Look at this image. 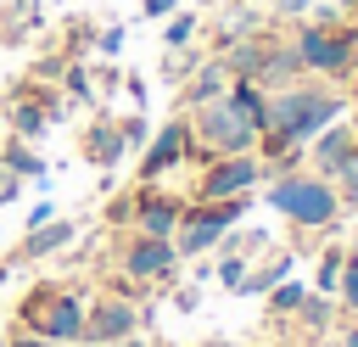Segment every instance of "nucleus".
I'll use <instances>...</instances> for the list:
<instances>
[{
  "instance_id": "nucleus-36",
  "label": "nucleus",
  "mask_w": 358,
  "mask_h": 347,
  "mask_svg": "<svg viewBox=\"0 0 358 347\" xmlns=\"http://www.w3.org/2000/svg\"><path fill=\"white\" fill-rule=\"evenodd\" d=\"M6 347H62V341H45V336H28V330H11Z\"/></svg>"
},
{
  "instance_id": "nucleus-13",
  "label": "nucleus",
  "mask_w": 358,
  "mask_h": 347,
  "mask_svg": "<svg viewBox=\"0 0 358 347\" xmlns=\"http://www.w3.org/2000/svg\"><path fill=\"white\" fill-rule=\"evenodd\" d=\"M296 78H308V67H302V56H296V39L280 34V28H268V50H263V67H257L252 84H263V90L274 95V90H285V84H296Z\"/></svg>"
},
{
  "instance_id": "nucleus-17",
  "label": "nucleus",
  "mask_w": 358,
  "mask_h": 347,
  "mask_svg": "<svg viewBox=\"0 0 358 347\" xmlns=\"http://www.w3.org/2000/svg\"><path fill=\"white\" fill-rule=\"evenodd\" d=\"M39 0H6V17H0V45L6 50H17L28 34H39Z\"/></svg>"
},
{
  "instance_id": "nucleus-6",
  "label": "nucleus",
  "mask_w": 358,
  "mask_h": 347,
  "mask_svg": "<svg viewBox=\"0 0 358 347\" xmlns=\"http://www.w3.org/2000/svg\"><path fill=\"white\" fill-rule=\"evenodd\" d=\"M179 246H173V235H140V229H129V235H117V246H112V269H117V280H134V285H168L173 274H179Z\"/></svg>"
},
{
  "instance_id": "nucleus-12",
  "label": "nucleus",
  "mask_w": 358,
  "mask_h": 347,
  "mask_svg": "<svg viewBox=\"0 0 358 347\" xmlns=\"http://www.w3.org/2000/svg\"><path fill=\"white\" fill-rule=\"evenodd\" d=\"M73 241H78V218H62V213H56L50 224H39V229H22V241H17V246H11L6 257H11L17 269H22V263H45V257L67 252Z\"/></svg>"
},
{
  "instance_id": "nucleus-19",
  "label": "nucleus",
  "mask_w": 358,
  "mask_h": 347,
  "mask_svg": "<svg viewBox=\"0 0 358 347\" xmlns=\"http://www.w3.org/2000/svg\"><path fill=\"white\" fill-rule=\"evenodd\" d=\"M201 62H207V50H201V39H196V45H179V50H162V73H157V78L179 90V84H185V78H190V73H196Z\"/></svg>"
},
{
  "instance_id": "nucleus-18",
  "label": "nucleus",
  "mask_w": 358,
  "mask_h": 347,
  "mask_svg": "<svg viewBox=\"0 0 358 347\" xmlns=\"http://www.w3.org/2000/svg\"><path fill=\"white\" fill-rule=\"evenodd\" d=\"M224 95L241 106V118H246L257 134L268 129V90H263V84H252V78H229V90H224Z\"/></svg>"
},
{
  "instance_id": "nucleus-30",
  "label": "nucleus",
  "mask_w": 358,
  "mask_h": 347,
  "mask_svg": "<svg viewBox=\"0 0 358 347\" xmlns=\"http://www.w3.org/2000/svg\"><path fill=\"white\" fill-rule=\"evenodd\" d=\"M123 39H129V28H123V22L95 28V50H101V56H117V50H123Z\"/></svg>"
},
{
  "instance_id": "nucleus-34",
  "label": "nucleus",
  "mask_w": 358,
  "mask_h": 347,
  "mask_svg": "<svg viewBox=\"0 0 358 347\" xmlns=\"http://www.w3.org/2000/svg\"><path fill=\"white\" fill-rule=\"evenodd\" d=\"M179 11V0H140V17L145 22H162V17H173Z\"/></svg>"
},
{
  "instance_id": "nucleus-20",
  "label": "nucleus",
  "mask_w": 358,
  "mask_h": 347,
  "mask_svg": "<svg viewBox=\"0 0 358 347\" xmlns=\"http://www.w3.org/2000/svg\"><path fill=\"white\" fill-rule=\"evenodd\" d=\"M201 39V11L179 6L173 17H162V50H179V45H196Z\"/></svg>"
},
{
  "instance_id": "nucleus-4",
  "label": "nucleus",
  "mask_w": 358,
  "mask_h": 347,
  "mask_svg": "<svg viewBox=\"0 0 358 347\" xmlns=\"http://www.w3.org/2000/svg\"><path fill=\"white\" fill-rule=\"evenodd\" d=\"M185 123H190V162L196 168L213 162V157H229V151H257V129L241 118V106L229 95L190 106Z\"/></svg>"
},
{
  "instance_id": "nucleus-3",
  "label": "nucleus",
  "mask_w": 358,
  "mask_h": 347,
  "mask_svg": "<svg viewBox=\"0 0 358 347\" xmlns=\"http://www.w3.org/2000/svg\"><path fill=\"white\" fill-rule=\"evenodd\" d=\"M296 56H302V67L313 73V78H324V84H341V78H352L358 73V22H319V17H302L296 22Z\"/></svg>"
},
{
  "instance_id": "nucleus-14",
  "label": "nucleus",
  "mask_w": 358,
  "mask_h": 347,
  "mask_svg": "<svg viewBox=\"0 0 358 347\" xmlns=\"http://www.w3.org/2000/svg\"><path fill=\"white\" fill-rule=\"evenodd\" d=\"M291 269H296V252H291V246H268L263 257H252V263H246V280H241V291H235V297H263V291H268V285H280Z\"/></svg>"
},
{
  "instance_id": "nucleus-37",
  "label": "nucleus",
  "mask_w": 358,
  "mask_h": 347,
  "mask_svg": "<svg viewBox=\"0 0 358 347\" xmlns=\"http://www.w3.org/2000/svg\"><path fill=\"white\" fill-rule=\"evenodd\" d=\"M268 6H274V17H302L313 0H268Z\"/></svg>"
},
{
  "instance_id": "nucleus-9",
  "label": "nucleus",
  "mask_w": 358,
  "mask_h": 347,
  "mask_svg": "<svg viewBox=\"0 0 358 347\" xmlns=\"http://www.w3.org/2000/svg\"><path fill=\"white\" fill-rule=\"evenodd\" d=\"M185 162H190V123H185V112H179V118H168V123L145 140L134 179H140V185H157V179H168V174L185 168Z\"/></svg>"
},
{
  "instance_id": "nucleus-42",
  "label": "nucleus",
  "mask_w": 358,
  "mask_h": 347,
  "mask_svg": "<svg viewBox=\"0 0 358 347\" xmlns=\"http://www.w3.org/2000/svg\"><path fill=\"white\" fill-rule=\"evenodd\" d=\"M352 123H358V106H352Z\"/></svg>"
},
{
  "instance_id": "nucleus-5",
  "label": "nucleus",
  "mask_w": 358,
  "mask_h": 347,
  "mask_svg": "<svg viewBox=\"0 0 358 347\" xmlns=\"http://www.w3.org/2000/svg\"><path fill=\"white\" fill-rule=\"evenodd\" d=\"M252 213V196H224V201H185L179 213V229H173V246L179 257H201V252H218V241Z\"/></svg>"
},
{
  "instance_id": "nucleus-24",
  "label": "nucleus",
  "mask_w": 358,
  "mask_h": 347,
  "mask_svg": "<svg viewBox=\"0 0 358 347\" xmlns=\"http://www.w3.org/2000/svg\"><path fill=\"white\" fill-rule=\"evenodd\" d=\"M341 263H347V246H319V263H313V291L336 297V280H341Z\"/></svg>"
},
{
  "instance_id": "nucleus-38",
  "label": "nucleus",
  "mask_w": 358,
  "mask_h": 347,
  "mask_svg": "<svg viewBox=\"0 0 358 347\" xmlns=\"http://www.w3.org/2000/svg\"><path fill=\"white\" fill-rule=\"evenodd\" d=\"M11 274H17V263H11V257H0V291L11 285Z\"/></svg>"
},
{
  "instance_id": "nucleus-2",
  "label": "nucleus",
  "mask_w": 358,
  "mask_h": 347,
  "mask_svg": "<svg viewBox=\"0 0 358 347\" xmlns=\"http://www.w3.org/2000/svg\"><path fill=\"white\" fill-rule=\"evenodd\" d=\"M268 190H263V201L291 224V229H302V235H324V229H336L341 224V196H336V185L324 179V174H313L308 162L302 168H285V174H274V179H263Z\"/></svg>"
},
{
  "instance_id": "nucleus-7",
  "label": "nucleus",
  "mask_w": 358,
  "mask_h": 347,
  "mask_svg": "<svg viewBox=\"0 0 358 347\" xmlns=\"http://www.w3.org/2000/svg\"><path fill=\"white\" fill-rule=\"evenodd\" d=\"M145 319H151V308H140L134 297H123V291H95L90 297V308H84V336H78V347H106V341H123V336H134V330H145Z\"/></svg>"
},
{
  "instance_id": "nucleus-26",
  "label": "nucleus",
  "mask_w": 358,
  "mask_h": 347,
  "mask_svg": "<svg viewBox=\"0 0 358 347\" xmlns=\"http://www.w3.org/2000/svg\"><path fill=\"white\" fill-rule=\"evenodd\" d=\"M90 45H95V28H90L84 17H73V22H67V34H62V56H67V62H78Z\"/></svg>"
},
{
  "instance_id": "nucleus-28",
  "label": "nucleus",
  "mask_w": 358,
  "mask_h": 347,
  "mask_svg": "<svg viewBox=\"0 0 358 347\" xmlns=\"http://www.w3.org/2000/svg\"><path fill=\"white\" fill-rule=\"evenodd\" d=\"M218 252H224V246H218ZM246 263H252V257H241V252H224V257H218V269H213V274H218V285H224V291H241V280H246Z\"/></svg>"
},
{
  "instance_id": "nucleus-23",
  "label": "nucleus",
  "mask_w": 358,
  "mask_h": 347,
  "mask_svg": "<svg viewBox=\"0 0 358 347\" xmlns=\"http://www.w3.org/2000/svg\"><path fill=\"white\" fill-rule=\"evenodd\" d=\"M56 84H62V95H67V101H78V106H95V78H90V67H84V62H67Z\"/></svg>"
},
{
  "instance_id": "nucleus-8",
  "label": "nucleus",
  "mask_w": 358,
  "mask_h": 347,
  "mask_svg": "<svg viewBox=\"0 0 358 347\" xmlns=\"http://www.w3.org/2000/svg\"><path fill=\"white\" fill-rule=\"evenodd\" d=\"M263 185V157L257 151H229L196 168V190L190 201H224V196H252Z\"/></svg>"
},
{
  "instance_id": "nucleus-31",
  "label": "nucleus",
  "mask_w": 358,
  "mask_h": 347,
  "mask_svg": "<svg viewBox=\"0 0 358 347\" xmlns=\"http://www.w3.org/2000/svg\"><path fill=\"white\" fill-rule=\"evenodd\" d=\"M56 213H62V207H56V201H50V196H39V201H34V207H28V213H22V229H39V224H50V218H56Z\"/></svg>"
},
{
  "instance_id": "nucleus-27",
  "label": "nucleus",
  "mask_w": 358,
  "mask_h": 347,
  "mask_svg": "<svg viewBox=\"0 0 358 347\" xmlns=\"http://www.w3.org/2000/svg\"><path fill=\"white\" fill-rule=\"evenodd\" d=\"M117 134H123L129 151H145V140H151V118H145V112H129V118H117Z\"/></svg>"
},
{
  "instance_id": "nucleus-29",
  "label": "nucleus",
  "mask_w": 358,
  "mask_h": 347,
  "mask_svg": "<svg viewBox=\"0 0 358 347\" xmlns=\"http://www.w3.org/2000/svg\"><path fill=\"white\" fill-rule=\"evenodd\" d=\"M101 218H106L112 229H129V224H134V190H123V196H112V201L101 207Z\"/></svg>"
},
{
  "instance_id": "nucleus-16",
  "label": "nucleus",
  "mask_w": 358,
  "mask_h": 347,
  "mask_svg": "<svg viewBox=\"0 0 358 347\" xmlns=\"http://www.w3.org/2000/svg\"><path fill=\"white\" fill-rule=\"evenodd\" d=\"M0 162H6L22 185H50V162L34 151V140H17V134H11V140L0 146Z\"/></svg>"
},
{
  "instance_id": "nucleus-11",
  "label": "nucleus",
  "mask_w": 358,
  "mask_h": 347,
  "mask_svg": "<svg viewBox=\"0 0 358 347\" xmlns=\"http://www.w3.org/2000/svg\"><path fill=\"white\" fill-rule=\"evenodd\" d=\"M78 157H84L90 168H101V174H112V168L129 157V146H123V134H117V118H112V112H95V118L78 129Z\"/></svg>"
},
{
  "instance_id": "nucleus-39",
  "label": "nucleus",
  "mask_w": 358,
  "mask_h": 347,
  "mask_svg": "<svg viewBox=\"0 0 358 347\" xmlns=\"http://www.w3.org/2000/svg\"><path fill=\"white\" fill-rule=\"evenodd\" d=\"M106 347H151V341H145V336L134 330V336H123V341H106Z\"/></svg>"
},
{
  "instance_id": "nucleus-35",
  "label": "nucleus",
  "mask_w": 358,
  "mask_h": 347,
  "mask_svg": "<svg viewBox=\"0 0 358 347\" xmlns=\"http://www.w3.org/2000/svg\"><path fill=\"white\" fill-rule=\"evenodd\" d=\"M17 196H22V179H17V174H11L6 162H0V207H11Z\"/></svg>"
},
{
  "instance_id": "nucleus-15",
  "label": "nucleus",
  "mask_w": 358,
  "mask_h": 347,
  "mask_svg": "<svg viewBox=\"0 0 358 347\" xmlns=\"http://www.w3.org/2000/svg\"><path fill=\"white\" fill-rule=\"evenodd\" d=\"M224 90H229V67L207 50V62H201V67L179 84V112H190V106H201V101H218Z\"/></svg>"
},
{
  "instance_id": "nucleus-33",
  "label": "nucleus",
  "mask_w": 358,
  "mask_h": 347,
  "mask_svg": "<svg viewBox=\"0 0 358 347\" xmlns=\"http://www.w3.org/2000/svg\"><path fill=\"white\" fill-rule=\"evenodd\" d=\"M123 95L134 101V112H145V95H151V84H145V73H123Z\"/></svg>"
},
{
  "instance_id": "nucleus-1",
  "label": "nucleus",
  "mask_w": 358,
  "mask_h": 347,
  "mask_svg": "<svg viewBox=\"0 0 358 347\" xmlns=\"http://www.w3.org/2000/svg\"><path fill=\"white\" fill-rule=\"evenodd\" d=\"M84 308H90V291L78 280H34L22 291V302L11 308V330H28V336H45V341L78 347Z\"/></svg>"
},
{
  "instance_id": "nucleus-43",
  "label": "nucleus",
  "mask_w": 358,
  "mask_h": 347,
  "mask_svg": "<svg viewBox=\"0 0 358 347\" xmlns=\"http://www.w3.org/2000/svg\"><path fill=\"white\" fill-rule=\"evenodd\" d=\"M352 22H358V11H352Z\"/></svg>"
},
{
  "instance_id": "nucleus-25",
  "label": "nucleus",
  "mask_w": 358,
  "mask_h": 347,
  "mask_svg": "<svg viewBox=\"0 0 358 347\" xmlns=\"http://www.w3.org/2000/svg\"><path fill=\"white\" fill-rule=\"evenodd\" d=\"M336 308L358 319V257H352V252H347V263H341V280H336Z\"/></svg>"
},
{
  "instance_id": "nucleus-40",
  "label": "nucleus",
  "mask_w": 358,
  "mask_h": 347,
  "mask_svg": "<svg viewBox=\"0 0 358 347\" xmlns=\"http://www.w3.org/2000/svg\"><path fill=\"white\" fill-rule=\"evenodd\" d=\"M341 347H358V325H347V330H341Z\"/></svg>"
},
{
  "instance_id": "nucleus-41",
  "label": "nucleus",
  "mask_w": 358,
  "mask_h": 347,
  "mask_svg": "<svg viewBox=\"0 0 358 347\" xmlns=\"http://www.w3.org/2000/svg\"><path fill=\"white\" fill-rule=\"evenodd\" d=\"M347 252H352V257H358V235H352V246H347Z\"/></svg>"
},
{
  "instance_id": "nucleus-10",
  "label": "nucleus",
  "mask_w": 358,
  "mask_h": 347,
  "mask_svg": "<svg viewBox=\"0 0 358 347\" xmlns=\"http://www.w3.org/2000/svg\"><path fill=\"white\" fill-rule=\"evenodd\" d=\"M179 213H185V196L162 190V179L157 185H140L134 179V224L129 229H140V235H173L179 229Z\"/></svg>"
},
{
  "instance_id": "nucleus-21",
  "label": "nucleus",
  "mask_w": 358,
  "mask_h": 347,
  "mask_svg": "<svg viewBox=\"0 0 358 347\" xmlns=\"http://www.w3.org/2000/svg\"><path fill=\"white\" fill-rule=\"evenodd\" d=\"M308 291H313V285H302L296 274H285L280 285H268V291H263V297H268V319H291V313L302 308V297H308Z\"/></svg>"
},
{
  "instance_id": "nucleus-22",
  "label": "nucleus",
  "mask_w": 358,
  "mask_h": 347,
  "mask_svg": "<svg viewBox=\"0 0 358 347\" xmlns=\"http://www.w3.org/2000/svg\"><path fill=\"white\" fill-rule=\"evenodd\" d=\"M291 319H296L302 330H313V336H319V330H330V325H336V297H324V291H308V297H302V308H296Z\"/></svg>"
},
{
  "instance_id": "nucleus-32",
  "label": "nucleus",
  "mask_w": 358,
  "mask_h": 347,
  "mask_svg": "<svg viewBox=\"0 0 358 347\" xmlns=\"http://www.w3.org/2000/svg\"><path fill=\"white\" fill-rule=\"evenodd\" d=\"M90 78H95V95H117L123 90V73L117 67H90Z\"/></svg>"
}]
</instances>
